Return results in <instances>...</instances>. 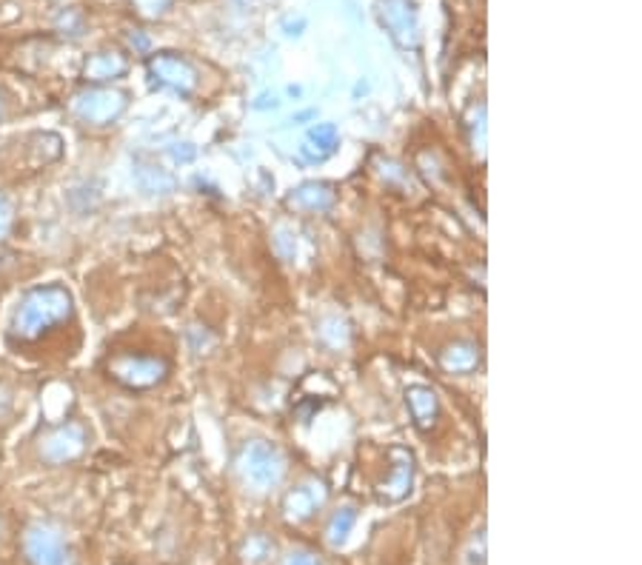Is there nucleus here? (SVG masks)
Listing matches in <instances>:
<instances>
[{
  "label": "nucleus",
  "instance_id": "obj_1",
  "mask_svg": "<svg viewBox=\"0 0 642 565\" xmlns=\"http://www.w3.org/2000/svg\"><path fill=\"white\" fill-rule=\"evenodd\" d=\"M75 317V297L61 283H49V286L29 289L18 306L12 312V321L7 328L9 346L21 348L32 346L41 337H46L49 332H54L58 326L69 323Z\"/></svg>",
  "mask_w": 642,
  "mask_h": 565
},
{
  "label": "nucleus",
  "instance_id": "obj_2",
  "mask_svg": "<svg viewBox=\"0 0 642 565\" xmlns=\"http://www.w3.org/2000/svg\"><path fill=\"white\" fill-rule=\"evenodd\" d=\"M237 471L244 477V483L251 485V491H271L283 483L286 460L271 443L255 440L237 454Z\"/></svg>",
  "mask_w": 642,
  "mask_h": 565
},
{
  "label": "nucleus",
  "instance_id": "obj_3",
  "mask_svg": "<svg viewBox=\"0 0 642 565\" xmlns=\"http://www.w3.org/2000/svg\"><path fill=\"white\" fill-rule=\"evenodd\" d=\"M69 109L83 126L103 129V126L121 121L123 112L128 109V95L121 90H112V86H86L72 97Z\"/></svg>",
  "mask_w": 642,
  "mask_h": 565
},
{
  "label": "nucleus",
  "instance_id": "obj_4",
  "mask_svg": "<svg viewBox=\"0 0 642 565\" xmlns=\"http://www.w3.org/2000/svg\"><path fill=\"white\" fill-rule=\"evenodd\" d=\"M106 375L108 380H115L117 386L128 388V391H146V388L161 386L169 377V363L163 360V357L121 352V355L108 357Z\"/></svg>",
  "mask_w": 642,
  "mask_h": 565
},
{
  "label": "nucleus",
  "instance_id": "obj_5",
  "mask_svg": "<svg viewBox=\"0 0 642 565\" xmlns=\"http://www.w3.org/2000/svg\"><path fill=\"white\" fill-rule=\"evenodd\" d=\"M23 557L29 565H77L63 534L46 523H32L23 532Z\"/></svg>",
  "mask_w": 642,
  "mask_h": 565
},
{
  "label": "nucleus",
  "instance_id": "obj_6",
  "mask_svg": "<svg viewBox=\"0 0 642 565\" xmlns=\"http://www.w3.org/2000/svg\"><path fill=\"white\" fill-rule=\"evenodd\" d=\"M146 69H149V77L157 86H166V90L177 92V95L189 97L197 90V83H200L195 63L186 61L177 52H157V55L146 61Z\"/></svg>",
  "mask_w": 642,
  "mask_h": 565
},
{
  "label": "nucleus",
  "instance_id": "obj_7",
  "mask_svg": "<svg viewBox=\"0 0 642 565\" xmlns=\"http://www.w3.org/2000/svg\"><path fill=\"white\" fill-rule=\"evenodd\" d=\"M83 451H86V429L75 420L49 429L46 435L41 437V443H38V454H41L43 463L49 465L75 463Z\"/></svg>",
  "mask_w": 642,
  "mask_h": 565
},
{
  "label": "nucleus",
  "instance_id": "obj_8",
  "mask_svg": "<svg viewBox=\"0 0 642 565\" xmlns=\"http://www.w3.org/2000/svg\"><path fill=\"white\" fill-rule=\"evenodd\" d=\"M389 477L377 485L380 503H400L412 494L414 485V454L403 446H392L389 449Z\"/></svg>",
  "mask_w": 642,
  "mask_h": 565
},
{
  "label": "nucleus",
  "instance_id": "obj_9",
  "mask_svg": "<svg viewBox=\"0 0 642 565\" xmlns=\"http://www.w3.org/2000/svg\"><path fill=\"white\" fill-rule=\"evenodd\" d=\"M329 503V489L323 480H303L294 489L286 491L283 498V514L291 523H309L311 517H318L320 511Z\"/></svg>",
  "mask_w": 642,
  "mask_h": 565
},
{
  "label": "nucleus",
  "instance_id": "obj_10",
  "mask_svg": "<svg viewBox=\"0 0 642 565\" xmlns=\"http://www.w3.org/2000/svg\"><path fill=\"white\" fill-rule=\"evenodd\" d=\"M380 18H383L385 29L392 32V38L400 46L417 49L420 43L417 14H414L408 0H380Z\"/></svg>",
  "mask_w": 642,
  "mask_h": 565
},
{
  "label": "nucleus",
  "instance_id": "obj_11",
  "mask_svg": "<svg viewBox=\"0 0 642 565\" xmlns=\"http://www.w3.org/2000/svg\"><path fill=\"white\" fill-rule=\"evenodd\" d=\"M128 72V61L121 49H101L95 55H89L83 63V81L89 86H108L112 81L123 77Z\"/></svg>",
  "mask_w": 642,
  "mask_h": 565
},
{
  "label": "nucleus",
  "instance_id": "obj_12",
  "mask_svg": "<svg viewBox=\"0 0 642 565\" xmlns=\"http://www.w3.org/2000/svg\"><path fill=\"white\" fill-rule=\"evenodd\" d=\"M408 411H412V420L420 431H432L439 420V400L434 395V388L428 386H412L406 391Z\"/></svg>",
  "mask_w": 642,
  "mask_h": 565
},
{
  "label": "nucleus",
  "instance_id": "obj_13",
  "mask_svg": "<svg viewBox=\"0 0 642 565\" xmlns=\"http://www.w3.org/2000/svg\"><path fill=\"white\" fill-rule=\"evenodd\" d=\"M286 203H289L291 209L309 211V215H314V211H329L338 203V191L329 184H303L291 191L289 198H286Z\"/></svg>",
  "mask_w": 642,
  "mask_h": 565
},
{
  "label": "nucleus",
  "instance_id": "obj_14",
  "mask_svg": "<svg viewBox=\"0 0 642 565\" xmlns=\"http://www.w3.org/2000/svg\"><path fill=\"white\" fill-rule=\"evenodd\" d=\"M483 352L477 343L457 341L439 352V366L446 368L448 375H472L474 368H480Z\"/></svg>",
  "mask_w": 642,
  "mask_h": 565
},
{
  "label": "nucleus",
  "instance_id": "obj_15",
  "mask_svg": "<svg viewBox=\"0 0 642 565\" xmlns=\"http://www.w3.org/2000/svg\"><path fill=\"white\" fill-rule=\"evenodd\" d=\"M340 146V132L334 123H318L314 129L306 135L303 144V157L311 164H320L325 157H332Z\"/></svg>",
  "mask_w": 642,
  "mask_h": 565
},
{
  "label": "nucleus",
  "instance_id": "obj_16",
  "mask_svg": "<svg viewBox=\"0 0 642 565\" xmlns=\"http://www.w3.org/2000/svg\"><path fill=\"white\" fill-rule=\"evenodd\" d=\"M135 184L141 186V191H146V195H169L177 186L169 171L161 169V166L155 164H146V160H137L135 164Z\"/></svg>",
  "mask_w": 642,
  "mask_h": 565
},
{
  "label": "nucleus",
  "instance_id": "obj_17",
  "mask_svg": "<svg viewBox=\"0 0 642 565\" xmlns=\"http://www.w3.org/2000/svg\"><path fill=\"white\" fill-rule=\"evenodd\" d=\"M354 523H358V511L352 505H343V509L334 511L329 525H325V543L332 545V548H340L349 540V534L354 532Z\"/></svg>",
  "mask_w": 642,
  "mask_h": 565
},
{
  "label": "nucleus",
  "instance_id": "obj_18",
  "mask_svg": "<svg viewBox=\"0 0 642 565\" xmlns=\"http://www.w3.org/2000/svg\"><path fill=\"white\" fill-rule=\"evenodd\" d=\"M275 552H278L275 540L266 537V534H251V537L240 545V559H244L246 565H269Z\"/></svg>",
  "mask_w": 642,
  "mask_h": 565
},
{
  "label": "nucleus",
  "instance_id": "obj_19",
  "mask_svg": "<svg viewBox=\"0 0 642 565\" xmlns=\"http://www.w3.org/2000/svg\"><path fill=\"white\" fill-rule=\"evenodd\" d=\"M468 135H472L474 151H486V103H477L468 112Z\"/></svg>",
  "mask_w": 642,
  "mask_h": 565
},
{
  "label": "nucleus",
  "instance_id": "obj_20",
  "mask_svg": "<svg viewBox=\"0 0 642 565\" xmlns=\"http://www.w3.org/2000/svg\"><path fill=\"white\" fill-rule=\"evenodd\" d=\"M463 565H486V532H477L463 552Z\"/></svg>",
  "mask_w": 642,
  "mask_h": 565
},
{
  "label": "nucleus",
  "instance_id": "obj_21",
  "mask_svg": "<svg viewBox=\"0 0 642 565\" xmlns=\"http://www.w3.org/2000/svg\"><path fill=\"white\" fill-rule=\"evenodd\" d=\"M132 3H135L137 14H141V18H149V21L163 18L172 7V0H132Z\"/></svg>",
  "mask_w": 642,
  "mask_h": 565
},
{
  "label": "nucleus",
  "instance_id": "obj_22",
  "mask_svg": "<svg viewBox=\"0 0 642 565\" xmlns=\"http://www.w3.org/2000/svg\"><path fill=\"white\" fill-rule=\"evenodd\" d=\"M12 223H14V209H12V203H9L7 195L0 191V240L7 238Z\"/></svg>",
  "mask_w": 642,
  "mask_h": 565
},
{
  "label": "nucleus",
  "instance_id": "obj_23",
  "mask_svg": "<svg viewBox=\"0 0 642 565\" xmlns=\"http://www.w3.org/2000/svg\"><path fill=\"white\" fill-rule=\"evenodd\" d=\"M283 565H323V563H320L318 554H311V552H303V548H298V552H291L289 557L283 559Z\"/></svg>",
  "mask_w": 642,
  "mask_h": 565
},
{
  "label": "nucleus",
  "instance_id": "obj_24",
  "mask_svg": "<svg viewBox=\"0 0 642 565\" xmlns=\"http://www.w3.org/2000/svg\"><path fill=\"white\" fill-rule=\"evenodd\" d=\"M12 411V388L0 380V417H7Z\"/></svg>",
  "mask_w": 642,
  "mask_h": 565
},
{
  "label": "nucleus",
  "instance_id": "obj_25",
  "mask_svg": "<svg viewBox=\"0 0 642 565\" xmlns=\"http://www.w3.org/2000/svg\"><path fill=\"white\" fill-rule=\"evenodd\" d=\"M9 266H12V254H9V252H0V274L7 272Z\"/></svg>",
  "mask_w": 642,
  "mask_h": 565
},
{
  "label": "nucleus",
  "instance_id": "obj_26",
  "mask_svg": "<svg viewBox=\"0 0 642 565\" xmlns=\"http://www.w3.org/2000/svg\"><path fill=\"white\" fill-rule=\"evenodd\" d=\"M0 112H3V109H0Z\"/></svg>",
  "mask_w": 642,
  "mask_h": 565
}]
</instances>
